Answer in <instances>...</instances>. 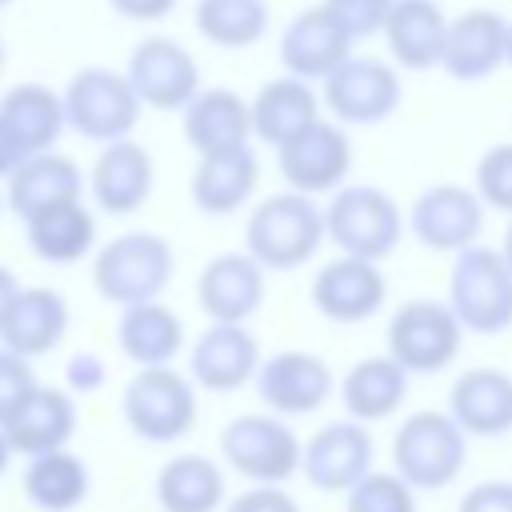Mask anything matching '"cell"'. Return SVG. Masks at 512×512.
<instances>
[{"label":"cell","instance_id":"1","mask_svg":"<svg viewBox=\"0 0 512 512\" xmlns=\"http://www.w3.org/2000/svg\"><path fill=\"white\" fill-rule=\"evenodd\" d=\"M320 244H328L324 204L296 188L260 196L244 220V248L268 272H296L316 260Z\"/></svg>","mask_w":512,"mask_h":512},{"label":"cell","instance_id":"2","mask_svg":"<svg viewBox=\"0 0 512 512\" xmlns=\"http://www.w3.org/2000/svg\"><path fill=\"white\" fill-rule=\"evenodd\" d=\"M176 252L160 232L132 228L112 240H104L92 252V288L104 304L128 308L144 300H160L172 284Z\"/></svg>","mask_w":512,"mask_h":512},{"label":"cell","instance_id":"3","mask_svg":"<svg viewBox=\"0 0 512 512\" xmlns=\"http://www.w3.org/2000/svg\"><path fill=\"white\" fill-rule=\"evenodd\" d=\"M472 436L452 420L448 408H416L392 432V468L416 492H444L468 464Z\"/></svg>","mask_w":512,"mask_h":512},{"label":"cell","instance_id":"4","mask_svg":"<svg viewBox=\"0 0 512 512\" xmlns=\"http://www.w3.org/2000/svg\"><path fill=\"white\" fill-rule=\"evenodd\" d=\"M324 228L336 252L364 256V260H388L408 232V212L396 204L388 188L348 180L324 200Z\"/></svg>","mask_w":512,"mask_h":512},{"label":"cell","instance_id":"5","mask_svg":"<svg viewBox=\"0 0 512 512\" xmlns=\"http://www.w3.org/2000/svg\"><path fill=\"white\" fill-rule=\"evenodd\" d=\"M120 416L144 444H176L200 420V388L172 364L136 368L120 392Z\"/></svg>","mask_w":512,"mask_h":512},{"label":"cell","instance_id":"6","mask_svg":"<svg viewBox=\"0 0 512 512\" xmlns=\"http://www.w3.org/2000/svg\"><path fill=\"white\" fill-rule=\"evenodd\" d=\"M448 304L468 336H500L512 328V268L500 248L468 244L448 268Z\"/></svg>","mask_w":512,"mask_h":512},{"label":"cell","instance_id":"7","mask_svg":"<svg viewBox=\"0 0 512 512\" xmlns=\"http://www.w3.org/2000/svg\"><path fill=\"white\" fill-rule=\"evenodd\" d=\"M464 336L468 332L448 300L412 296V300L396 304V312L388 316L384 352L400 368H408V376H436L456 364Z\"/></svg>","mask_w":512,"mask_h":512},{"label":"cell","instance_id":"8","mask_svg":"<svg viewBox=\"0 0 512 512\" xmlns=\"http://www.w3.org/2000/svg\"><path fill=\"white\" fill-rule=\"evenodd\" d=\"M220 460L248 484H288L300 472L304 440L276 412H240L220 428Z\"/></svg>","mask_w":512,"mask_h":512},{"label":"cell","instance_id":"9","mask_svg":"<svg viewBox=\"0 0 512 512\" xmlns=\"http://www.w3.org/2000/svg\"><path fill=\"white\" fill-rule=\"evenodd\" d=\"M64 92V112H68V132L92 140V144H112L136 132L140 124V96L128 80V72L88 64L68 76Z\"/></svg>","mask_w":512,"mask_h":512},{"label":"cell","instance_id":"10","mask_svg":"<svg viewBox=\"0 0 512 512\" xmlns=\"http://www.w3.org/2000/svg\"><path fill=\"white\" fill-rule=\"evenodd\" d=\"M324 112L344 128H376L404 104L400 68L384 56H348L320 80Z\"/></svg>","mask_w":512,"mask_h":512},{"label":"cell","instance_id":"11","mask_svg":"<svg viewBox=\"0 0 512 512\" xmlns=\"http://www.w3.org/2000/svg\"><path fill=\"white\" fill-rule=\"evenodd\" d=\"M276 172L284 188H296L304 196H332L336 188L348 184L352 176V140L348 128L336 124L332 116H320L312 128L292 136L288 144L276 148Z\"/></svg>","mask_w":512,"mask_h":512},{"label":"cell","instance_id":"12","mask_svg":"<svg viewBox=\"0 0 512 512\" xmlns=\"http://www.w3.org/2000/svg\"><path fill=\"white\" fill-rule=\"evenodd\" d=\"M256 396L268 412L292 420V416H312L320 412L332 392H336V372L320 352L308 348H280L260 360L256 372Z\"/></svg>","mask_w":512,"mask_h":512},{"label":"cell","instance_id":"13","mask_svg":"<svg viewBox=\"0 0 512 512\" xmlns=\"http://www.w3.org/2000/svg\"><path fill=\"white\" fill-rule=\"evenodd\" d=\"M136 96L152 112H184V104L204 88L200 60L176 36H144L124 64Z\"/></svg>","mask_w":512,"mask_h":512},{"label":"cell","instance_id":"14","mask_svg":"<svg viewBox=\"0 0 512 512\" xmlns=\"http://www.w3.org/2000/svg\"><path fill=\"white\" fill-rule=\"evenodd\" d=\"M484 216H488V208H484V200H480L476 188L440 180V184H428L408 204V232L428 252L456 256L460 248H468V244L480 240Z\"/></svg>","mask_w":512,"mask_h":512},{"label":"cell","instance_id":"15","mask_svg":"<svg viewBox=\"0 0 512 512\" xmlns=\"http://www.w3.org/2000/svg\"><path fill=\"white\" fill-rule=\"evenodd\" d=\"M368 428L372 424H360L352 416L320 424L304 440V460H300L304 480L316 492L344 496L360 476H368L376 468V440Z\"/></svg>","mask_w":512,"mask_h":512},{"label":"cell","instance_id":"16","mask_svg":"<svg viewBox=\"0 0 512 512\" xmlns=\"http://www.w3.org/2000/svg\"><path fill=\"white\" fill-rule=\"evenodd\" d=\"M312 308L332 324H364L388 304V276L380 260L336 252L328 264L312 272Z\"/></svg>","mask_w":512,"mask_h":512},{"label":"cell","instance_id":"17","mask_svg":"<svg viewBox=\"0 0 512 512\" xmlns=\"http://www.w3.org/2000/svg\"><path fill=\"white\" fill-rule=\"evenodd\" d=\"M264 292H268V268L248 248L216 252L212 260H204L196 276V304L204 320L248 324L260 312Z\"/></svg>","mask_w":512,"mask_h":512},{"label":"cell","instance_id":"18","mask_svg":"<svg viewBox=\"0 0 512 512\" xmlns=\"http://www.w3.org/2000/svg\"><path fill=\"white\" fill-rule=\"evenodd\" d=\"M260 360H264V352L248 324L208 320L204 332L188 348V376L196 380L200 392L228 396L256 380Z\"/></svg>","mask_w":512,"mask_h":512},{"label":"cell","instance_id":"19","mask_svg":"<svg viewBox=\"0 0 512 512\" xmlns=\"http://www.w3.org/2000/svg\"><path fill=\"white\" fill-rule=\"evenodd\" d=\"M156 188V160L132 136L100 144L88 168V200L104 216H132L152 200Z\"/></svg>","mask_w":512,"mask_h":512},{"label":"cell","instance_id":"20","mask_svg":"<svg viewBox=\"0 0 512 512\" xmlns=\"http://www.w3.org/2000/svg\"><path fill=\"white\" fill-rule=\"evenodd\" d=\"M352 36L348 28L324 8V4H308L300 8L284 28H280V64L284 72L308 80V84H320L336 64H344L352 56Z\"/></svg>","mask_w":512,"mask_h":512},{"label":"cell","instance_id":"21","mask_svg":"<svg viewBox=\"0 0 512 512\" xmlns=\"http://www.w3.org/2000/svg\"><path fill=\"white\" fill-rule=\"evenodd\" d=\"M508 64V20L496 8H468L448 20L440 68L456 84H480Z\"/></svg>","mask_w":512,"mask_h":512},{"label":"cell","instance_id":"22","mask_svg":"<svg viewBox=\"0 0 512 512\" xmlns=\"http://www.w3.org/2000/svg\"><path fill=\"white\" fill-rule=\"evenodd\" d=\"M180 132L196 156L248 148L252 144V104L236 88L208 84L184 104Z\"/></svg>","mask_w":512,"mask_h":512},{"label":"cell","instance_id":"23","mask_svg":"<svg viewBox=\"0 0 512 512\" xmlns=\"http://www.w3.org/2000/svg\"><path fill=\"white\" fill-rule=\"evenodd\" d=\"M0 128L20 148V156L52 152L60 136L68 132L64 92L40 84V80H16L0 92Z\"/></svg>","mask_w":512,"mask_h":512},{"label":"cell","instance_id":"24","mask_svg":"<svg viewBox=\"0 0 512 512\" xmlns=\"http://www.w3.org/2000/svg\"><path fill=\"white\" fill-rule=\"evenodd\" d=\"M448 412L472 440H500L512 432V372L476 364L456 372L448 388Z\"/></svg>","mask_w":512,"mask_h":512},{"label":"cell","instance_id":"25","mask_svg":"<svg viewBox=\"0 0 512 512\" xmlns=\"http://www.w3.org/2000/svg\"><path fill=\"white\" fill-rule=\"evenodd\" d=\"M68 328H72V308L64 292L48 284H24L0 324V344L28 360H40L64 344Z\"/></svg>","mask_w":512,"mask_h":512},{"label":"cell","instance_id":"26","mask_svg":"<svg viewBox=\"0 0 512 512\" xmlns=\"http://www.w3.org/2000/svg\"><path fill=\"white\" fill-rule=\"evenodd\" d=\"M88 196V172L64 156L60 148L28 156L8 180H4V204L12 216L28 220L32 212H44L64 200H84Z\"/></svg>","mask_w":512,"mask_h":512},{"label":"cell","instance_id":"27","mask_svg":"<svg viewBox=\"0 0 512 512\" xmlns=\"http://www.w3.org/2000/svg\"><path fill=\"white\" fill-rule=\"evenodd\" d=\"M248 104H252V140L268 144L272 152L292 136H300L304 128H312L320 116H328L320 92L292 72L264 80Z\"/></svg>","mask_w":512,"mask_h":512},{"label":"cell","instance_id":"28","mask_svg":"<svg viewBox=\"0 0 512 512\" xmlns=\"http://www.w3.org/2000/svg\"><path fill=\"white\" fill-rule=\"evenodd\" d=\"M76 424H80V404H76V396H72L68 388H60V384H36V388L28 392V400L8 416L4 436H8L12 452L28 460V456H36V452L72 444Z\"/></svg>","mask_w":512,"mask_h":512},{"label":"cell","instance_id":"29","mask_svg":"<svg viewBox=\"0 0 512 512\" xmlns=\"http://www.w3.org/2000/svg\"><path fill=\"white\" fill-rule=\"evenodd\" d=\"M448 20L452 16L440 8V0H396L388 20H384V32H380L388 44V60L400 72L440 68Z\"/></svg>","mask_w":512,"mask_h":512},{"label":"cell","instance_id":"30","mask_svg":"<svg viewBox=\"0 0 512 512\" xmlns=\"http://www.w3.org/2000/svg\"><path fill=\"white\" fill-rule=\"evenodd\" d=\"M116 348L132 368H156L176 364V356L188 348V328L176 308L164 300L128 304L116 316Z\"/></svg>","mask_w":512,"mask_h":512},{"label":"cell","instance_id":"31","mask_svg":"<svg viewBox=\"0 0 512 512\" xmlns=\"http://www.w3.org/2000/svg\"><path fill=\"white\" fill-rule=\"evenodd\" d=\"M256 188H260V160L252 144L232 148V152L196 156V168L188 180V196L204 216H232L248 208Z\"/></svg>","mask_w":512,"mask_h":512},{"label":"cell","instance_id":"32","mask_svg":"<svg viewBox=\"0 0 512 512\" xmlns=\"http://www.w3.org/2000/svg\"><path fill=\"white\" fill-rule=\"evenodd\" d=\"M24 224V244L40 264H80L84 256H92L100 244L96 236V212L84 200H64L52 204L44 212H32Z\"/></svg>","mask_w":512,"mask_h":512},{"label":"cell","instance_id":"33","mask_svg":"<svg viewBox=\"0 0 512 512\" xmlns=\"http://www.w3.org/2000/svg\"><path fill=\"white\" fill-rule=\"evenodd\" d=\"M408 368H400L388 352L380 356H360L336 384L344 416L360 420V424H380L392 420L400 412V404L408 400Z\"/></svg>","mask_w":512,"mask_h":512},{"label":"cell","instance_id":"34","mask_svg":"<svg viewBox=\"0 0 512 512\" xmlns=\"http://www.w3.org/2000/svg\"><path fill=\"white\" fill-rule=\"evenodd\" d=\"M152 496L160 512H220L228 504L224 468L204 452H176L160 464Z\"/></svg>","mask_w":512,"mask_h":512},{"label":"cell","instance_id":"35","mask_svg":"<svg viewBox=\"0 0 512 512\" xmlns=\"http://www.w3.org/2000/svg\"><path fill=\"white\" fill-rule=\"evenodd\" d=\"M20 488L36 512H76L92 492V472L88 460L64 444L28 456L20 472Z\"/></svg>","mask_w":512,"mask_h":512},{"label":"cell","instance_id":"36","mask_svg":"<svg viewBox=\"0 0 512 512\" xmlns=\"http://www.w3.org/2000/svg\"><path fill=\"white\" fill-rule=\"evenodd\" d=\"M192 28L212 48L244 52L268 36L272 4L268 0H196L192 4Z\"/></svg>","mask_w":512,"mask_h":512},{"label":"cell","instance_id":"37","mask_svg":"<svg viewBox=\"0 0 512 512\" xmlns=\"http://www.w3.org/2000/svg\"><path fill=\"white\" fill-rule=\"evenodd\" d=\"M344 512H416V488L396 468H372L344 492Z\"/></svg>","mask_w":512,"mask_h":512},{"label":"cell","instance_id":"38","mask_svg":"<svg viewBox=\"0 0 512 512\" xmlns=\"http://www.w3.org/2000/svg\"><path fill=\"white\" fill-rule=\"evenodd\" d=\"M472 188L480 192L484 208L512 216V140H500L480 152L472 168Z\"/></svg>","mask_w":512,"mask_h":512},{"label":"cell","instance_id":"39","mask_svg":"<svg viewBox=\"0 0 512 512\" xmlns=\"http://www.w3.org/2000/svg\"><path fill=\"white\" fill-rule=\"evenodd\" d=\"M36 384H40V380H36L32 360L0 344V428H4L8 416L28 400V392H32Z\"/></svg>","mask_w":512,"mask_h":512},{"label":"cell","instance_id":"40","mask_svg":"<svg viewBox=\"0 0 512 512\" xmlns=\"http://www.w3.org/2000/svg\"><path fill=\"white\" fill-rule=\"evenodd\" d=\"M320 4L348 28L352 40H368L384 32V20L396 0H320Z\"/></svg>","mask_w":512,"mask_h":512},{"label":"cell","instance_id":"41","mask_svg":"<svg viewBox=\"0 0 512 512\" xmlns=\"http://www.w3.org/2000/svg\"><path fill=\"white\" fill-rule=\"evenodd\" d=\"M104 384H108V364H104L100 352L80 348L76 356H68V364H64V388H68L76 400L100 392Z\"/></svg>","mask_w":512,"mask_h":512},{"label":"cell","instance_id":"42","mask_svg":"<svg viewBox=\"0 0 512 512\" xmlns=\"http://www.w3.org/2000/svg\"><path fill=\"white\" fill-rule=\"evenodd\" d=\"M224 512H304V508L284 484H248L240 496L224 504Z\"/></svg>","mask_w":512,"mask_h":512},{"label":"cell","instance_id":"43","mask_svg":"<svg viewBox=\"0 0 512 512\" xmlns=\"http://www.w3.org/2000/svg\"><path fill=\"white\" fill-rule=\"evenodd\" d=\"M456 512H512V480H480L472 484Z\"/></svg>","mask_w":512,"mask_h":512},{"label":"cell","instance_id":"44","mask_svg":"<svg viewBox=\"0 0 512 512\" xmlns=\"http://www.w3.org/2000/svg\"><path fill=\"white\" fill-rule=\"evenodd\" d=\"M180 0H108V8L120 16V20H132V24H156V20H168L176 12Z\"/></svg>","mask_w":512,"mask_h":512},{"label":"cell","instance_id":"45","mask_svg":"<svg viewBox=\"0 0 512 512\" xmlns=\"http://www.w3.org/2000/svg\"><path fill=\"white\" fill-rule=\"evenodd\" d=\"M20 276L8 268V264H0V324H4V316H8V308H12V300L20 296Z\"/></svg>","mask_w":512,"mask_h":512},{"label":"cell","instance_id":"46","mask_svg":"<svg viewBox=\"0 0 512 512\" xmlns=\"http://www.w3.org/2000/svg\"><path fill=\"white\" fill-rule=\"evenodd\" d=\"M20 164H24L20 148H16V144H12L8 136H4V128H0V184H4V180H8V176H12L16 168H20Z\"/></svg>","mask_w":512,"mask_h":512},{"label":"cell","instance_id":"47","mask_svg":"<svg viewBox=\"0 0 512 512\" xmlns=\"http://www.w3.org/2000/svg\"><path fill=\"white\" fill-rule=\"evenodd\" d=\"M12 456H16V452H12V444H8V436H4V428H0V476L12 468Z\"/></svg>","mask_w":512,"mask_h":512},{"label":"cell","instance_id":"48","mask_svg":"<svg viewBox=\"0 0 512 512\" xmlns=\"http://www.w3.org/2000/svg\"><path fill=\"white\" fill-rule=\"evenodd\" d=\"M500 252H504V260H508V268H512V216H508V228H504V240H500Z\"/></svg>","mask_w":512,"mask_h":512},{"label":"cell","instance_id":"49","mask_svg":"<svg viewBox=\"0 0 512 512\" xmlns=\"http://www.w3.org/2000/svg\"><path fill=\"white\" fill-rule=\"evenodd\" d=\"M508 68H512V20H508Z\"/></svg>","mask_w":512,"mask_h":512},{"label":"cell","instance_id":"50","mask_svg":"<svg viewBox=\"0 0 512 512\" xmlns=\"http://www.w3.org/2000/svg\"><path fill=\"white\" fill-rule=\"evenodd\" d=\"M0 72H4V36H0Z\"/></svg>","mask_w":512,"mask_h":512},{"label":"cell","instance_id":"51","mask_svg":"<svg viewBox=\"0 0 512 512\" xmlns=\"http://www.w3.org/2000/svg\"><path fill=\"white\" fill-rule=\"evenodd\" d=\"M4 208H8V204H4V184H0V212H4Z\"/></svg>","mask_w":512,"mask_h":512},{"label":"cell","instance_id":"52","mask_svg":"<svg viewBox=\"0 0 512 512\" xmlns=\"http://www.w3.org/2000/svg\"><path fill=\"white\" fill-rule=\"evenodd\" d=\"M8 4H12V0H0V8H8Z\"/></svg>","mask_w":512,"mask_h":512}]
</instances>
